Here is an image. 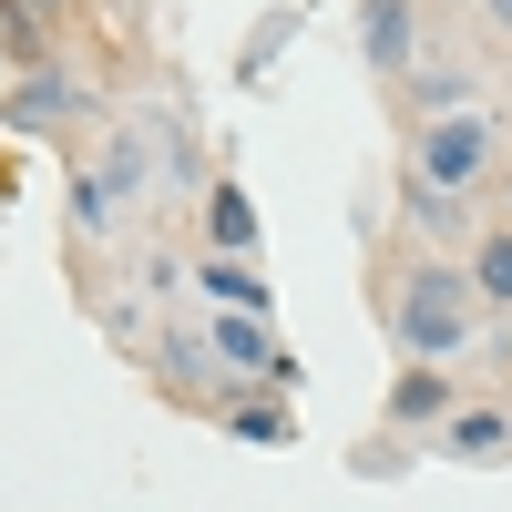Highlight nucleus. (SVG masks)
Returning a JSON list of instances; mask_svg holds the SVG:
<instances>
[{"mask_svg": "<svg viewBox=\"0 0 512 512\" xmlns=\"http://www.w3.org/2000/svg\"><path fill=\"white\" fill-rule=\"evenodd\" d=\"M472 328H482V287L472 267H410L400 297H390V338H400V359L410 369H451L461 349H472Z\"/></svg>", "mask_w": 512, "mask_h": 512, "instance_id": "obj_1", "label": "nucleus"}, {"mask_svg": "<svg viewBox=\"0 0 512 512\" xmlns=\"http://www.w3.org/2000/svg\"><path fill=\"white\" fill-rule=\"evenodd\" d=\"M482 164H492V123L461 103V113H431V123H420V175H410V185H431V195L461 205V185H482Z\"/></svg>", "mask_w": 512, "mask_h": 512, "instance_id": "obj_2", "label": "nucleus"}, {"mask_svg": "<svg viewBox=\"0 0 512 512\" xmlns=\"http://www.w3.org/2000/svg\"><path fill=\"white\" fill-rule=\"evenodd\" d=\"M72 113H93V93H82V82H62L52 62L11 82V123H21V134H62Z\"/></svg>", "mask_w": 512, "mask_h": 512, "instance_id": "obj_3", "label": "nucleus"}, {"mask_svg": "<svg viewBox=\"0 0 512 512\" xmlns=\"http://www.w3.org/2000/svg\"><path fill=\"white\" fill-rule=\"evenodd\" d=\"M359 52L379 72H410L420 62V21H410V0H359Z\"/></svg>", "mask_w": 512, "mask_h": 512, "instance_id": "obj_4", "label": "nucleus"}, {"mask_svg": "<svg viewBox=\"0 0 512 512\" xmlns=\"http://www.w3.org/2000/svg\"><path fill=\"white\" fill-rule=\"evenodd\" d=\"M195 287L216 297L226 318H267V277H256L246 256H205V267H195Z\"/></svg>", "mask_w": 512, "mask_h": 512, "instance_id": "obj_5", "label": "nucleus"}, {"mask_svg": "<svg viewBox=\"0 0 512 512\" xmlns=\"http://www.w3.org/2000/svg\"><path fill=\"white\" fill-rule=\"evenodd\" d=\"M441 451L451 461H502L512 451V410H451L441 420Z\"/></svg>", "mask_w": 512, "mask_h": 512, "instance_id": "obj_6", "label": "nucleus"}, {"mask_svg": "<svg viewBox=\"0 0 512 512\" xmlns=\"http://www.w3.org/2000/svg\"><path fill=\"white\" fill-rule=\"evenodd\" d=\"M216 349H226L236 369H256V379H297V359H287V338H267L256 318H226V328H216Z\"/></svg>", "mask_w": 512, "mask_h": 512, "instance_id": "obj_7", "label": "nucleus"}, {"mask_svg": "<svg viewBox=\"0 0 512 512\" xmlns=\"http://www.w3.org/2000/svg\"><path fill=\"white\" fill-rule=\"evenodd\" d=\"M390 420H400V431H420V420H451V369H400Z\"/></svg>", "mask_w": 512, "mask_h": 512, "instance_id": "obj_8", "label": "nucleus"}, {"mask_svg": "<svg viewBox=\"0 0 512 512\" xmlns=\"http://www.w3.org/2000/svg\"><path fill=\"white\" fill-rule=\"evenodd\" d=\"M0 41L21 52V72L52 62V0H0Z\"/></svg>", "mask_w": 512, "mask_h": 512, "instance_id": "obj_9", "label": "nucleus"}, {"mask_svg": "<svg viewBox=\"0 0 512 512\" xmlns=\"http://www.w3.org/2000/svg\"><path fill=\"white\" fill-rule=\"evenodd\" d=\"M226 431H236V441H256V451H287V441H297V420H287V410H267V400H236V410H226Z\"/></svg>", "mask_w": 512, "mask_h": 512, "instance_id": "obj_10", "label": "nucleus"}, {"mask_svg": "<svg viewBox=\"0 0 512 512\" xmlns=\"http://www.w3.org/2000/svg\"><path fill=\"white\" fill-rule=\"evenodd\" d=\"M205 236H216V256H246L256 246V205L246 195H216V205H205Z\"/></svg>", "mask_w": 512, "mask_h": 512, "instance_id": "obj_11", "label": "nucleus"}, {"mask_svg": "<svg viewBox=\"0 0 512 512\" xmlns=\"http://www.w3.org/2000/svg\"><path fill=\"white\" fill-rule=\"evenodd\" d=\"M472 287H482V308H512V226H502V236H482V256H472Z\"/></svg>", "mask_w": 512, "mask_h": 512, "instance_id": "obj_12", "label": "nucleus"}, {"mask_svg": "<svg viewBox=\"0 0 512 512\" xmlns=\"http://www.w3.org/2000/svg\"><path fill=\"white\" fill-rule=\"evenodd\" d=\"M482 11H492V21H502V31H512V0H482Z\"/></svg>", "mask_w": 512, "mask_h": 512, "instance_id": "obj_13", "label": "nucleus"}, {"mask_svg": "<svg viewBox=\"0 0 512 512\" xmlns=\"http://www.w3.org/2000/svg\"><path fill=\"white\" fill-rule=\"evenodd\" d=\"M502 195H512V185H502Z\"/></svg>", "mask_w": 512, "mask_h": 512, "instance_id": "obj_14", "label": "nucleus"}]
</instances>
